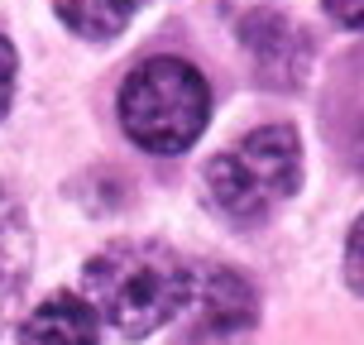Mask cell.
Returning <instances> with one entry per match:
<instances>
[{"mask_svg":"<svg viewBox=\"0 0 364 345\" xmlns=\"http://www.w3.org/2000/svg\"><path fill=\"white\" fill-rule=\"evenodd\" d=\"M53 10L73 34L106 43V38H115L134 19L139 0H53Z\"/></svg>","mask_w":364,"mask_h":345,"instance_id":"7","label":"cell"},{"mask_svg":"<svg viewBox=\"0 0 364 345\" xmlns=\"http://www.w3.org/2000/svg\"><path fill=\"white\" fill-rule=\"evenodd\" d=\"M326 15L346 29H364V0H326Z\"/></svg>","mask_w":364,"mask_h":345,"instance_id":"9","label":"cell"},{"mask_svg":"<svg viewBox=\"0 0 364 345\" xmlns=\"http://www.w3.org/2000/svg\"><path fill=\"white\" fill-rule=\"evenodd\" d=\"M302 182V144L288 125H259L206 164V187L230 221H264Z\"/></svg>","mask_w":364,"mask_h":345,"instance_id":"3","label":"cell"},{"mask_svg":"<svg viewBox=\"0 0 364 345\" xmlns=\"http://www.w3.org/2000/svg\"><path fill=\"white\" fill-rule=\"evenodd\" d=\"M211 120L206 77L182 58H149L120 87V125L149 154H182Z\"/></svg>","mask_w":364,"mask_h":345,"instance_id":"2","label":"cell"},{"mask_svg":"<svg viewBox=\"0 0 364 345\" xmlns=\"http://www.w3.org/2000/svg\"><path fill=\"white\" fill-rule=\"evenodd\" d=\"M192 288H197V273L173 250L149 240L110 245L82 269V297L91 302V312L129 341L168 327L178 312H187Z\"/></svg>","mask_w":364,"mask_h":345,"instance_id":"1","label":"cell"},{"mask_svg":"<svg viewBox=\"0 0 364 345\" xmlns=\"http://www.w3.org/2000/svg\"><path fill=\"white\" fill-rule=\"evenodd\" d=\"M346 278H350V288H355V292H364V216L355 221L350 245H346Z\"/></svg>","mask_w":364,"mask_h":345,"instance_id":"8","label":"cell"},{"mask_svg":"<svg viewBox=\"0 0 364 345\" xmlns=\"http://www.w3.org/2000/svg\"><path fill=\"white\" fill-rule=\"evenodd\" d=\"M197 341H235L255 327V288L235 269H201L192 288Z\"/></svg>","mask_w":364,"mask_h":345,"instance_id":"4","label":"cell"},{"mask_svg":"<svg viewBox=\"0 0 364 345\" xmlns=\"http://www.w3.org/2000/svg\"><path fill=\"white\" fill-rule=\"evenodd\" d=\"M19 345H101V317L82 292H53L19 327Z\"/></svg>","mask_w":364,"mask_h":345,"instance_id":"5","label":"cell"},{"mask_svg":"<svg viewBox=\"0 0 364 345\" xmlns=\"http://www.w3.org/2000/svg\"><path fill=\"white\" fill-rule=\"evenodd\" d=\"M24 273H29V225H24L15 197L0 187V317L15 307Z\"/></svg>","mask_w":364,"mask_h":345,"instance_id":"6","label":"cell"},{"mask_svg":"<svg viewBox=\"0 0 364 345\" xmlns=\"http://www.w3.org/2000/svg\"><path fill=\"white\" fill-rule=\"evenodd\" d=\"M10 91H15V48L0 38V115L10 110Z\"/></svg>","mask_w":364,"mask_h":345,"instance_id":"10","label":"cell"}]
</instances>
